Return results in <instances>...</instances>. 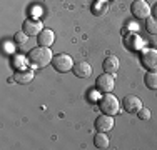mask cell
Instances as JSON below:
<instances>
[{
    "instance_id": "15",
    "label": "cell",
    "mask_w": 157,
    "mask_h": 150,
    "mask_svg": "<svg viewBox=\"0 0 157 150\" xmlns=\"http://www.w3.org/2000/svg\"><path fill=\"white\" fill-rule=\"evenodd\" d=\"M94 145H95V148H109V145H110V140H109V137H107V133L105 132H99V133H95L94 135Z\"/></svg>"
},
{
    "instance_id": "2",
    "label": "cell",
    "mask_w": 157,
    "mask_h": 150,
    "mask_svg": "<svg viewBox=\"0 0 157 150\" xmlns=\"http://www.w3.org/2000/svg\"><path fill=\"white\" fill-rule=\"evenodd\" d=\"M99 107L100 110H102V114H107V115H117L119 110H121V102H119V99L115 95H112V93H104L102 97H100L99 100Z\"/></svg>"
},
{
    "instance_id": "9",
    "label": "cell",
    "mask_w": 157,
    "mask_h": 150,
    "mask_svg": "<svg viewBox=\"0 0 157 150\" xmlns=\"http://www.w3.org/2000/svg\"><path fill=\"white\" fill-rule=\"evenodd\" d=\"M95 129L97 132H110L114 129V117L112 115H107V114H102L95 118Z\"/></svg>"
},
{
    "instance_id": "7",
    "label": "cell",
    "mask_w": 157,
    "mask_h": 150,
    "mask_svg": "<svg viewBox=\"0 0 157 150\" xmlns=\"http://www.w3.org/2000/svg\"><path fill=\"white\" fill-rule=\"evenodd\" d=\"M22 30H24L29 37H37L44 30V24L39 18H27V20H24V28Z\"/></svg>"
},
{
    "instance_id": "20",
    "label": "cell",
    "mask_w": 157,
    "mask_h": 150,
    "mask_svg": "<svg viewBox=\"0 0 157 150\" xmlns=\"http://www.w3.org/2000/svg\"><path fill=\"white\" fill-rule=\"evenodd\" d=\"M137 117H139L140 120H151L152 117V114H151V110H149L147 107H142L139 112H137Z\"/></svg>"
},
{
    "instance_id": "11",
    "label": "cell",
    "mask_w": 157,
    "mask_h": 150,
    "mask_svg": "<svg viewBox=\"0 0 157 150\" xmlns=\"http://www.w3.org/2000/svg\"><path fill=\"white\" fill-rule=\"evenodd\" d=\"M37 42H39V45H42V47H52L55 42V33L54 30L50 28H44L42 32L37 35Z\"/></svg>"
},
{
    "instance_id": "18",
    "label": "cell",
    "mask_w": 157,
    "mask_h": 150,
    "mask_svg": "<svg viewBox=\"0 0 157 150\" xmlns=\"http://www.w3.org/2000/svg\"><path fill=\"white\" fill-rule=\"evenodd\" d=\"M125 45L129 48H139L142 45V40L137 35H129V37H127V40H125Z\"/></svg>"
},
{
    "instance_id": "19",
    "label": "cell",
    "mask_w": 157,
    "mask_h": 150,
    "mask_svg": "<svg viewBox=\"0 0 157 150\" xmlns=\"http://www.w3.org/2000/svg\"><path fill=\"white\" fill-rule=\"evenodd\" d=\"M13 40H15V43H18V45H24V43H27L29 35L24 32V30H20V32H17L15 35H13Z\"/></svg>"
},
{
    "instance_id": "14",
    "label": "cell",
    "mask_w": 157,
    "mask_h": 150,
    "mask_svg": "<svg viewBox=\"0 0 157 150\" xmlns=\"http://www.w3.org/2000/svg\"><path fill=\"white\" fill-rule=\"evenodd\" d=\"M29 63H30L29 57H25V55H22V54H15V55H12V58H10V65L15 69V72L17 70H25Z\"/></svg>"
},
{
    "instance_id": "1",
    "label": "cell",
    "mask_w": 157,
    "mask_h": 150,
    "mask_svg": "<svg viewBox=\"0 0 157 150\" xmlns=\"http://www.w3.org/2000/svg\"><path fill=\"white\" fill-rule=\"evenodd\" d=\"M29 60H30V63L35 69H44L48 63H52L54 55H52L50 47H42V45H39V47L32 48V50L29 52Z\"/></svg>"
},
{
    "instance_id": "22",
    "label": "cell",
    "mask_w": 157,
    "mask_h": 150,
    "mask_svg": "<svg viewBox=\"0 0 157 150\" xmlns=\"http://www.w3.org/2000/svg\"><path fill=\"white\" fill-rule=\"evenodd\" d=\"M152 13H154V17L157 18V3H155V5H154V10H152Z\"/></svg>"
},
{
    "instance_id": "8",
    "label": "cell",
    "mask_w": 157,
    "mask_h": 150,
    "mask_svg": "<svg viewBox=\"0 0 157 150\" xmlns=\"http://www.w3.org/2000/svg\"><path fill=\"white\" fill-rule=\"evenodd\" d=\"M122 107H124L125 112H129V114H137L144 105H142V100L137 95H125L124 100H122Z\"/></svg>"
},
{
    "instance_id": "5",
    "label": "cell",
    "mask_w": 157,
    "mask_h": 150,
    "mask_svg": "<svg viewBox=\"0 0 157 150\" xmlns=\"http://www.w3.org/2000/svg\"><path fill=\"white\" fill-rule=\"evenodd\" d=\"M95 87L97 90H100L102 93H109L115 87V80H114V73H107L104 72L102 75H99L95 80Z\"/></svg>"
},
{
    "instance_id": "3",
    "label": "cell",
    "mask_w": 157,
    "mask_h": 150,
    "mask_svg": "<svg viewBox=\"0 0 157 150\" xmlns=\"http://www.w3.org/2000/svg\"><path fill=\"white\" fill-rule=\"evenodd\" d=\"M74 60L69 54H59V55H54V60H52V67H54L57 72L60 73H65V72H70L74 69Z\"/></svg>"
},
{
    "instance_id": "17",
    "label": "cell",
    "mask_w": 157,
    "mask_h": 150,
    "mask_svg": "<svg viewBox=\"0 0 157 150\" xmlns=\"http://www.w3.org/2000/svg\"><path fill=\"white\" fill-rule=\"evenodd\" d=\"M145 30L151 35H157V18L155 17H147L145 18Z\"/></svg>"
},
{
    "instance_id": "12",
    "label": "cell",
    "mask_w": 157,
    "mask_h": 150,
    "mask_svg": "<svg viewBox=\"0 0 157 150\" xmlns=\"http://www.w3.org/2000/svg\"><path fill=\"white\" fill-rule=\"evenodd\" d=\"M102 67H104V72H107V73H117L119 67H121V60L115 55H107L104 58Z\"/></svg>"
},
{
    "instance_id": "13",
    "label": "cell",
    "mask_w": 157,
    "mask_h": 150,
    "mask_svg": "<svg viewBox=\"0 0 157 150\" xmlns=\"http://www.w3.org/2000/svg\"><path fill=\"white\" fill-rule=\"evenodd\" d=\"M13 80L20 85H25V84H30L33 80V70L30 69H25V70H17L13 73Z\"/></svg>"
},
{
    "instance_id": "16",
    "label": "cell",
    "mask_w": 157,
    "mask_h": 150,
    "mask_svg": "<svg viewBox=\"0 0 157 150\" xmlns=\"http://www.w3.org/2000/svg\"><path fill=\"white\" fill-rule=\"evenodd\" d=\"M145 87L151 90H157V70H149L144 77Z\"/></svg>"
},
{
    "instance_id": "6",
    "label": "cell",
    "mask_w": 157,
    "mask_h": 150,
    "mask_svg": "<svg viewBox=\"0 0 157 150\" xmlns=\"http://www.w3.org/2000/svg\"><path fill=\"white\" fill-rule=\"evenodd\" d=\"M140 62L147 70H157V48H144L140 54Z\"/></svg>"
},
{
    "instance_id": "10",
    "label": "cell",
    "mask_w": 157,
    "mask_h": 150,
    "mask_svg": "<svg viewBox=\"0 0 157 150\" xmlns=\"http://www.w3.org/2000/svg\"><path fill=\"white\" fill-rule=\"evenodd\" d=\"M72 72L78 78H87L92 75V65L89 62H77L75 65H74Z\"/></svg>"
},
{
    "instance_id": "4",
    "label": "cell",
    "mask_w": 157,
    "mask_h": 150,
    "mask_svg": "<svg viewBox=\"0 0 157 150\" xmlns=\"http://www.w3.org/2000/svg\"><path fill=\"white\" fill-rule=\"evenodd\" d=\"M130 12H132V15L136 18L145 20L147 17H151L152 9H151V5L147 3V0H134L132 5H130Z\"/></svg>"
},
{
    "instance_id": "21",
    "label": "cell",
    "mask_w": 157,
    "mask_h": 150,
    "mask_svg": "<svg viewBox=\"0 0 157 150\" xmlns=\"http://www.w3.org/2000/svg\"><path fill=\"white\" fill-rule=\"evenodd\" d=\"M3 54H13V45L12 43H3Z\"/></svg>"
}]
</instances>
